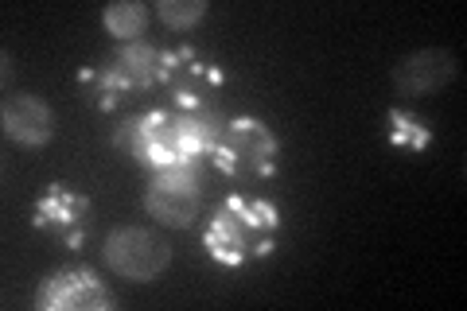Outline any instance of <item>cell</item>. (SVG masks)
Here are the masks:
<instances>
[{
	"mask_svg": "<svg viewBox=\"0 0 467 311\" xmlns=\"http://www.w3.org/2000/svg\"><path fill=\"white\" fill-rule=\"evenodd\" d=\"M226 129V113H192L175 106H156L149 113H137L113 129V148L129 156L144 171H168V168H211V152Z\"/></svg>",
	"mask_w": 467,
	"mask_h": 311,
	"instance_id": "cell-1",
	"label": "cell"
},
{
	"mask_svg": "<svg viewBox=\"0 0 467 311\" xmlns=\"http://www.w3.org/2000/svg\"><path fill=\"white\" fill-rule=\"evenodd\" d=\"M281 211L269 199L226 195L202 230V254L223 269H245L261 257L276 254Z\"/></svg>",
	"mask_w": 467,
	"mask_h": 311,
	"instance_id": "cell-2",
	"label": "cell"
},
{
	"mask_svg": "<svg viewBox=\"0 0 467 311\" xmlns=\"http://www.w3.org/2000/svg\"><path fill=\"white\" fill-rule=\"evenodd\" d=\"M211 168L234 183L273 180L281 168V137L261 117H226V129L211 152Z\"/></svg>",
	"mask_w": 467,
	"mask_h": 311,
	"instance_id": "cell-3",
	"label": "cell"
},
{
	"mask_svg": "<svg viewBox=\"0 0 467 311\" xmlns=\"http://www.w3.org/2000/svg\"><path fill=\"white\" fill-rule=\"evenodd\" d=\"M226 90V70L211 51H199L192 43L168 51V74L160 94V106H175V109H192V113H211L218 109V98Z\"/></svg>",
	"mask_w": 467,
	"mask_h": 311,
	"instance_id": "cell-4",
	"label": "cell"
},
{
	"mask_svg": "<svg viewBox=\"0 0 467 311\" xmlns=\"http://www.w3.org/2000/svg\"><path fill=\"white\" fill-rule=\"evenodd\" d=\"M90 222H94L90 195L70 191L67 183H47L39 191V199L32 202V230L63 242V249H75V254L86 245Z\"/></svg>",
	"mask_w": 467,
	"mask_h": 311,
	"instance_id": "cell-5",
	"label": "cell"
},
{
	"mask_svg": "<svg viewBox=\"0 0 467 311\" xmlns=\"http://www.w3.org/2000/svg\"><path fill=\"white\" fill-rule=\"evenodd\" d=\"M101 257H106L109 273H117L121 280L152 285V280L171 264V245H168L164 238H156L152 230H140V226H117V230H109Z\"/></svg>",
	"mask_w": 467,
	"mask_h": 311,
	"instance_id": "cell-6",
	"label": "cell"
},
{
	"mask_svg": "<svg viewBox=\"0 0 467 311\" xmlns=\"http://www.w3.org/2000/svg\"><path fill=\"white\" fill-rule=\"evenodd\" d=\"M202 171L199 168H168L156 171L149 191H144V214L156 218L160 226L171 230H192L202 206V191H199Z\"/></svg>",
	"mask_w": 467,
	"mask_h": 311,
	"instance_id": "cell-7",
	"label": "cell"
},
{
	"mask_svg": "<svg viewBox=\"0 0 467 311\" xmlns=\"http://www.w3.org/2000/svg\"><path fill=\"white\" fill-rule=\"evenodd\" d=\"M32 304L39 311H109L117 307V295L94 269L70 264V269H58L39 280Z\"/></svg>",
	"mask_w": 467,
	"mask_h": 311,
	"instance_id": "cell-8",
	"label": "cell"
},
{
	"mask_svg": "<svg viewBox=\"0 0 467 311\" xmlns=\"http://www.w3.org/2000/svg\"><path fill=\"white\" fill-rule=\"evenodd\" d=\"M456 74H460V63L451 51L420 47V51H409L405 58H398L389 78H393V90L405 98H429V94H441Z\"/></svg>",
	"mask_w": 467,
	"mask_h": 311,
	"instance_id": "cell-9",
	"label": "cell"
},
{
	"mask_svg": "<svg viewBox=\"0 0 467 311\" xmlns=\"http://www.w3.org/2000/svg\"><path fill=\"white\" fill-rule=\"evenodd\" d=\"M0 125L5 137L20 148H47L55 140V109L36 94H8L0 106Z\"/></svg>",
	"mask_w": 467,
	"mask_h": 311,
	"instance_id": "cell-10",
	"label": "cell"
},
{
	"mask_svg": "<svg viewBox=\"0 0 467 311\" xmlns=\"http://www.w3.org/2000/svg\"><path fill=\"white\" fill-rule=\"evenodd\" d=\"M106 63L121 74V82L129 90H144L152 94L164 86V74H168V47H156L149 39H137V43H117L109 51Z\"/></svg>",
	"mask_w": 467,
	"mask_h": 311,
	"instance_id": "cell-11",
	"label": "cell"
},
{
	"mask_svg": "<svg viewBox=\"0 0 467 311\" xmlns=\"http://www.w3.org/2000/svg\"><path fill=\"white\" fill-rule=\"evenodd\" d=\"M75 82H78L82 98L90 101L98 113H113L129 94H133V90H129V86L121 82V74H117V70L106 63V58H101V63H94V67H82V70L75 74Z\"/></svg>",
	"mask_w": 467,
	"mask_h": 311,
	"instance_id": "cell-12",
	"label": "cell"
},
{
	"mask_svg": "<svg viewBox=\"0 0 467 311\" xmlns=\"http://www.w3.org/2000/svg\"><path fill=\"white\" fill-rule=\"evenodd\" d=\"M386 140H389V148L420 156L436 144V132L425 117L413 113V109H386Z\"/></svg>",
	"mask_w": 467,
	"mask_h": 311,
	"instance_id": "cell-13",
	"label": "cell"
},
{
	"mask_svg": "<svg viewBox=\"0 0 467 311\" xmlns=\"http://www.w3.org/2000/svg\"><path fill=\"white\" fill-rule=\"evenodd\" d=\"M101 27H106L117 43H137V39H144V27H149V8L137 5V0L109 5L101 12Z\"/></svg>",
	"mask_w": 467,
	"mask_h": 311,
	"instance_id": "cell-14",
	"label": "cell"
},
{
	"mask_svg": "<svg viewBox=\"0 0 467 311\" xmlns=\"http://www.w3.org/2000/svg\"><path fill=\"white\" fill-rule=\"evenodd\" d=\"M207 12H211L207 0H160L156 5V16L164 20L171 32H192Z\"/></svg>",
	"mask_w": 467,
	"mask_h": 311,
	"instance_id": "cell-15",
	"label": "cell"
}]
</instances>
